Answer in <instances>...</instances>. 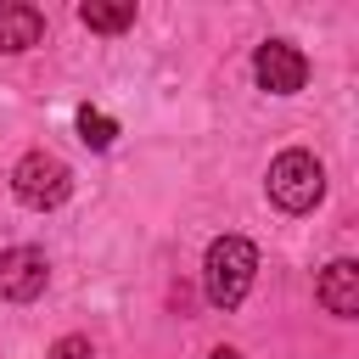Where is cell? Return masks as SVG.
<instances>
[{
	"instance_id": "1",
	"label": "cell",
	"mask_w": 359,
	"mask_h": 359,
	"mask_svg": "<svg viewBox=\"0 0 359 359\" xmlns=\"http://www.w3.org/2000/svg\"><path fill=\"white\" fill-rule=\"evenodd\" d=\"M252 275H258V247L247 236H219L202 258V292L213 309H236L252 292Z\"/></svg>"
},
{
	"instance_id": "3",
	"label": "cell",
	"mask_w": 359,
	"mask_h": 359,
	"mask_svg": "<svg viewBox=\"0 0 359 359\" xmlns=\"http://www.w3.org/2000/svg\"><path fill=\"white\" fill-rule=\"evenodd\" d=\"M11 191H17V202L22 208H62L67 202V191H73V168L62 163V157H50V151H28L17 168H11Z\"/></svg>"
},
{
	"instance_id": "7",
	"label": "cell",
	"mask_w": 359,
	"mask_h": 359,
	"mask_svg": "<svg viewBox=\"0 0 359 359\" xmlns=\"http://www.w3.org/2000/svg\"><path fill=\"white\" fill-rule=\"evenodd\" d=\"M39 39H45V11L22 0H0V50L17 56V50H34Z\"/></svg>"
},
{
	"instance_id": "4",
	"label": "cell",
	"mask_w": 359,
	"mask_h": 359,
	"mask_svg": "<svg viewBox=\"0 0 359 359\" xmlns=\"http://www.w3.org/2000/svg\"><path fill=\"white\" fill-rule=\"evenodd\" d=\"M252 79H258V90H269V95H297V90L309 84V56H303L292 39H264V45L252 50Z\"/></svg>"
},
{
	"instance_id": "11",
	"label": "cell",
	"mask_w": 359,
	"mask_h": 359,
	"mask_svg": "<svg viewBox=\"0 0 359 359\" xmlns=\"http://www.w3.org/2000/svg\"><path fill=\"white\" fill-rule=\"evenodd\" d=\"M208 359H241V353H236V348H213Z\"/></svg>"
},
{
	"instance_id": "9",
	"label": "cell",
	"mask_w": 359,
	"mask_h": 359,
	"mask_svg": "<svg viewBox=\"0 0 359 359\" xmlns=\"http://www.w3.org/2000/svg\"><path fill=\"white\" fill-rule=\"evenodd\" d=\"M79 140L95 146V151H107V146L118 140V123H112L101 107H79Z\"/></svg>"
},
{
	"instance_id": "2",
	"label": "cell",
	"mask_w": 359,
	"mask_h": 359,
	"mask_svg": "<svg viewBox=\"0 0 359 359\" xmlns=\"http://www.w3.org/2000/svg\"><path fill=\"white\" fill-rule=\"evenodd\" d=\"M264 191H269V202L280 208V213H309V208H320V196H325V168H320V157L314 151H280L275 163H269V180H264Z\"/></svg>"
},
{
	"instance_id": "5",
	"label": "cell",
	"mask_w": 359,
	"mask_h": 359,
	"mask_svg": "<svg viewBox=\"0 0 359 359\" xmlns=\"http://www.w3.org/2000/svg\"><path fill=\"white\" fill-rule=\"evenodd\" d=\"M50 280V264L39 247H6L0 252V297L6 303H34Z\"/></svg>"
},
{
	"instance_id": "6",
	"label": "cell",
	"mask_w": 359,
	"mask_h": 359,
	"mask_svg": "<svg viewBox=\"0 0 359 359\" xmlns=\"http://www.w3.org/2000/svg\"><path fill=\"white\" fill-rule=\"evenodd\" d=\"M314 297H320V309H325V314L353 320V314H359V264H353V258L325 264V269H320V280H314Z\"/></svg>"
},
{
	"instance_id": "10",
	"label": "cell",
	"mask_w": 359,
	"mask_h": 359,
	"mask_svg": "<svg viewBox=\"0 0 359 359\" xmlns=\"http://www.w3.org/2000/svg\"><path fill=\"white\" fill-rule=\"evenodd\" d=\"M45 359H95V348H90V337H56Z\"/></svg>"
},
{
	"instance_id": "8",
	"label": "cell",
	"mask_w": 359,
	"mask_h": 359,
	"mask_svg": "<svg viewBox=\"0 0 359 359\" xmlns=\"http://www.w3.org/2000/svg\"><path fill=\"white\" fill-rule=\"evenodd\" d=\"M79 22L95 28V34H123V28L135 22V0H118V6H107V0H84V6H79Z\"/></svg>"
}]
</instances>
